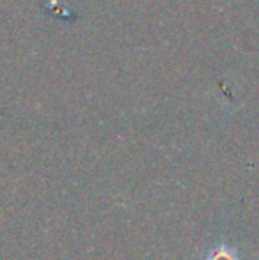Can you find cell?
<instances>
[{
	"instance_id": "cell-1",
	"label": "cell",
	"mask_w": 259,
	"mask_h": 260,
	"mask_svg": "<svg viewBox=\"0 0 259 260\" xmlns=\"http://www.w3.org/2000/svg\"><path fill=\"white\" fill-rule=\"evenodd\" d=\"M204 260H240V257H238V253H236L235 248L218 246V248H213V250L206 255Z\"/></svg>"
}]
</instances>
